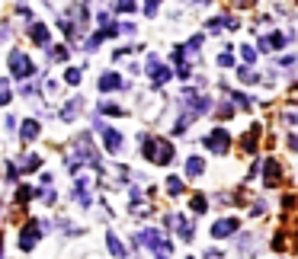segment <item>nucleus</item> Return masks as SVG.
<instances>
[{
  "label": "nucleus",
  "mask_w": 298,
  "mask_h": 259,
  "mask_svg": "<svg viewBox=\"0 0 298 259\" xmlns=\"http://www.w3.org/2000/svg\"><path fill=\"white\" fill-rule=\"evenodd\" d=\"M141 154H145L151 163H161V167H167V163L173 160V147L167 144V141H154V138H141Z\"/></svg>",
  "instance_id": "nucleus-1"
},
{
  "label": "nucleus",
  "mask_w": 298,
  "mask_h": 259,
  "mask_svg": "<svg viewBox=\"0 0 298 259\" xmlns=\"http://www.w3.org/2000/svg\"><path fill=\"white\" fill-rule=\"evenodd\" d=\"M138 243H145V246H151V250H157V253H164V256L173 250V243L164 240L157 230H141V234H138Z\"/></svg>",
  "instance_id": "nucleus-2"
},
{
  "label": "nucleus",
  "mask_w": 298,
  "mask_h": 259,
  "mask_svg": "<svg viewBox=\"0 0 298 259\" xmlns=\"http://www.w3.org/2000/svg\"><path fill=\"white\" fill-rule=\"evenodd\" d=\"M10 67H13V77L16 80H26V77H32L35 74V67H32V61L22 51H13L10 55Z\"/></svg>",
  "instance_id": "nucleus-3"
},
{
  "label": "nucleus",
  "mask_w": 298,
  "mask_h": 259,
  "mask_svg": "<svg viewBox=\"0 0 298 259\" xmlns=\"http://www.w3.org/2000/svg\"><path fill=\"white\" fill-rule=\"evenodd\" d=\"M228 144H231V138H228V132H221V128H215V132L205 138V147L212 150V154H224Z\"/></svg>",
  "instance_id": "nucleus-4"
},
{
  "label": "nucleus",
  "mask_w": 298,
  "mask_h": 259,
  "mask_svg": "<svg viewBox=\"0 0 298 259\" xmlns=\"http://www.w3.org/2000/svg\"><path fill=\"white\" fill-rule=\"evenodd\" d=\"M148 74H151L154 84H164V80H170V67L157 64V58H148Z\"/></svg>",
  "instance_id": "nucleus-5"
},
{
  "label": "nucleus",
  "mask_w": 298,
  "mask_h": 259,
  "mask_svg": "<svg viewBox=\"0 0 298 259\" xmlns=\"http://www.w3.org/2000/svg\"><path fill=\"white\" fill-rule=\"evenodd\" d=\"M103 141H106V150H112V154L122 150V135L116 128H103Z\"/></svg>",
  "instance_id": "nucleus-6"
},
{
  "label": "nucleus",
  "mask_w": 298,
  "mask_h": 259,
  "mask_svg": "<svg viewBox=\"0 0 298 259\" xmlns=\"http://www.w3.org/2000/svg\"><path fill=\"white\" fill-rule=\"evenodd\" d=\"M282 45H285V35L282 32H272V35H266V39L260 42V48H263V51H279Z\"/></svg>",
  "instance_id": "nucleus-7"
},
{
  "label": "nucleus",
  "mask_w": 298,
  "mask_h": 259,
  "mask_svg": "<svg viewBox=\"0 0 298 259\" xmlns=\"http://www.w3.org/2000/svg\"><path fill=\"white\" fill-rule=\"evenodd\" d=\"M234 230H237V221H234V218H224V221H218V224L212 227V234H215V237H231Z\"/></svg>",
  "instance_id": "nucleus-8"
},
{
  "label": "nucleus",
  "mask_w": 298,
  "mask_h": 259,
  "mask_svg": "<svg viewBox=\"0 0 298 259\" xmlns=\"http://www.w3.org/2000/svg\"><path fill=\"white\" fill-rule=\"evenodd\" d=\"M35 237H39V230H35V224H32V227H26V230L19 234V246H22V250L29 253L32 246H35Z\"/></svg>",
  "instance_id": "nucleus-9"
},
{
  "label": "nucleus",
  "mask_w": 298,
  "mask_h": 259,
  "mask_svg": "<svg viewBox=\"0 0 298 259\" xmlns=\"http://www.w3.org/2000/svg\"><path fill=\"white\" fill-rule=\"evenodd\" d=\"M282 179V170H279V163L276 160H266V186H276Z\"/></svg>",
  "instance_id": "nucleus-10"
},
{
  "label": "nucleus",
  "mask_w": 298,
  "mask_h": 259,
  "mask_svg": "<svg viewBox=\"0 0 298 259\" xmlns=\"http://www.w3.org/2000/svg\"><path fill=\"white\" fill-rule=\"evenodd\" d=\"M202 170H205V160H199V157H189L186 160V173L193 176V179H196V176H202Z\"/></svg>",
  "instance_id": "nucleus-11"
},
{
  "label": "nucleus",
  "mask_w": 298,
  "mask_h": 259,
  "mask_svg": "<svg viewBox=\"0 0 298 259\" xmlns=\"http://www.w3.org/2000/svg\"><path fill=\"white\" fill-rule=\"evenodd\" d=\"M106 243H109V253H112V256H119V259H122V256H125V246H122V243H119V237H116V234H112V230H109V234H106Z\"/></svg>",
  "instance_id": "nucleus-12"
},
{
  "label": "nucleus",
  "mask_w": 298,
  "mask_h": 259,
  "mask_svg": "<svg viewBox=\"0 0 298 259\" xmlns=\"http://www.w3.org/2000/svg\"><path fill=\"white\" fill-rule=\"evenodd\" d=\"M122 87V80H119V74H103V80H100V90L106 93V90H119Z\"/></svg>",
  "instance_id": "nucleus-13"
},
{
  "label": "nucleus",
  "mask_w": 298,
  "mask_h": 259,
  "mask_svg": "<svg viewBox=\"0 0 298 259\" xmlns=\"http://www.w3.org/2000/svg\"><path fill=\"white\" fill-rule=\"evenodd\" d=\"M39 132H42V125L29 119L26 125H22V132H19V135H22V141H32V138H35V135H39Z\"/></svg>",
  "instance_id": "nucleus-14"
},
{
  "label": "nucleus",
  "mask_w": 298,
  "mask_h": 259,
  "mask_svg": "<svg viewBox=\"0 0 298 259\" xmlns=\"http://www.w3.org/2000/svg\"><path fill=\"white\" fill-rule=\"evenodd\" d=\"M257 135H260V125H254V128H250V135H244V138H241L244 150H257Z\"/></svg>",
  "instance_id": "nucleus-15"
},
{
  "label": "nucleus",
  "mask_w": 298,
  "mask_h": 259,
  "mask_svg": "<svg viewBox=\"0 0 298 259\" xmlns=\"http://www.w3.org/2000/svg\"><path fill=\"white\" fill-rule=\"evenodd\" d=\"M29 35H32V42L49 45V29H45V26H32V29H29Z\"/></svg>",
  "instance_id": "nucleus-16"
},
{
  "label": "nucleus",
  "mask_w": 298,
  "mask_h": 259,
  "mask_svg": "<svg viewBox=\"0 0 298 259\" xmlns=\"http://www.w3.org/2000/svg\"><path fill=\"white\" fill-rule=\"evenodd\" d=\"M167 192H170V195H180V192H183V179L170 176V179H167Z\"/></svg>",
  "instance_id": "nucleus-17"
},
{
  "label": "nucleus",
  "mask_w": 298,
  "mask_h": 259,
  "mask_svg": "<svg viewBox=\"0 0 298 259\" xmlns=\"http://www.w3.org/2000/svg\"><path fill=\"white\" fill-rule=\"evenodd\" d=\"M116 10H119V13H132V10H135V0H116Z\"/></svg>",
  "instance_id": "nucleus-18"
},
{
  "label": "nucleus",
  "mask_w": 298,
  "mask_h": 259,
  "mask_svg": "<svg viewBox=\"0 0 298 259\" xmlns=\"http://www.w3.org/2000/svg\"><path fill=\"white\" fill-rule=\"evenodd\" d=\"M189 208H193V211H196V215H202V211H205L209 205H205V198H202V195H196V198H193V202H189Z\"/></svg>",
  "instance_id": "nucleus-19"
},
{
  "label": "nucleus",
  "mask_w": 298,
  "mask_h": 259,
  "mask_svg": "<svg viewBox=\"0 0 298 259\" xmlns=\"http://www.w3.org/2000/svg\"><path fill=\"white\" fill-rule=\"evenodd\" d=\"M7 102H10V84L0 80V106H7Z\"/></svg>",
  "instance_id": "nucleus-20"
},
{
  "label": "nucleus",
  "mask_w": 298,
  "mask_h": 259,
  "mask_svg": "<svg viewBox=\"0 0 298 259\" xmlns=\"http://www.w3.org/2000/svg\"><path fill=\"white\" fill-rule=\"evenodd\" d=\"M39 198H42L45 205H55V202H58V195H55L52 189H45V192H39Z\"/></svg>",
  "instance_id": "nucleus-21"
},
{
  "label": "nucleus",
  "mask_w": 298,
  "mask_h": 259,
  "mask_svg": "<svg viewBox=\"0 0 298 259\" xmlns=\"http://www.w3.org/2000/svg\"><path fill=\"white\" fill-rule=\"evenodd\" d=\"M64 80H67L71 87H74V84H80V70H64Z\"/></svg>",
  "instance_id": "nucleus-22"
},
{
  "label": "nucleus",
  "mask_w": 298,
  "mask_h": 259,
  "mask_svg": "<svg viewBox=\"0 0 298 259\" xmlns=\"http://www.w3.org/2000/svg\"><path fill=\"white\" fill-rule=\"evenodd\" d=\"M157 4H161V0H145V16H154V13H157Z\"/></svg>",
  "instance_id": "nucleus-23"
},
{
  "label": "nucleus",
  "mask_w": 298,
  "mask_h": 259,
  "mask_svg": "<svg viewBox=\"0 0 298 259\" xmlns=\"http://www.w3.org/2000/svg\"><path fill=\"white\" fill-rule=\"evenodd\" d=\"M100 109H103V112H109V115H122V109H119V106H116V102H103V106H100Z\"/></svg>",
  "instance_id": "nucleus-24"
},
{
  "label": "nucleus",
  "mask_w": 298,
  "mask_h": 259,
  "mask_svg": "<svg viewBox=\"0 0 298 259\" xmlns=\"http://www.w3.org/2000/svg\"><path fill=\"white\" fill-rule=\"evenodd\" d=\"M218 64H221V67H231L234 58H231V55H218Z\"/></svg>",
  "instance_id": "nucleus-25"
},
{
  "label": "nucleus",
  "mask_w": 298,
  "mask_h": 259,
  "mask_svg": "<svg viewBox=\"0 0 298 259\" xmlns=\"http://www.w3.org/2000/svg\"><path fill=\"white\" fill-rule=\"evenodd\" d=\"M241 55H244V61H247V64H250V61H254V58H257V51H254V48H247V45H244V51H241Z\"/></svg>",
  "instance_id": "nucleus-26"
}]
</instances>
